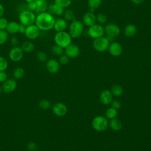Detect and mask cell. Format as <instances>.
Segmentation results:
<instances>
[{"label":"cell","mask_w":151,"mask_h":151,"mask_svg":"<svg viewBox=\"0 0 151 151\" xmlns=\"http://www.w3.org/2000/svg\"><path fill=\"white\" fill-rule=\"evenodd\" d=\"M55 18L48 11L37 14L35 24L41 31H48L53 29Z\"/></svg>","instance_id":"1"},{"label":"cell","mask_w":151,"mask_h":151,"mask_svg":"<svg viewBox=\"0 0 151 151\" xmlns=\"http://www.w3.org/2000/svg\"><path fill=\"white\" fill-rule=\"evenodd\" d=\"M36 14L28 9H24L21 11L18 15V20L19 24L24 25L25 26H28L35 24Z\"/></svg>","instance_id":"2"},{"label":"cell","mask_w":151,"mask_h":151,"mask_svg":"<svg viewBox=\"0 0 151 151\" xmlns=\"http://www.w3.org/2000/svg\"><path fill=\"white\" fill-rule=\"evenodd\" d=\"M47 0H35V1L27 4V9L34 12L35 14H38L47 11L48 6Z\"/></svg>","instance_id":"3"},{"label":"cell","mask_w":151,"mask_h":151,"mask_svg":"<svg viewBox=\"0 0 151 151\" xmlns=\"http://www.w3.org/2000/svg\"><path fill=\"white\" fill-rule=\"evenodd\" d=\"M54 40L55 44L63 48H65L71 44L72 38L69 33L64 31L57 32L54 35Z\"/></svg>","instance_id":"4"},{"label":"cell","mask_w":151,"mask_h":151,"mask_svg":"<svg viewBox=\"0 0 151 151\" xmlns=\"http://www.w3.org/2000/svg\"><path fill=\"white\" fill-rule=\"evenodd\" d=\"M84 25L82 22L73 20L69 26V34L72 38H77L80 37L83 32Z\"/></svg>","instance_id":"5"},{"label":"cell","mask_w":151,"mask_h":151,"mask_svg":"<svg viewBox=\"0 0 151 151\" xmlns=\"http://www.w3.org/2000/svg\"><path fill=\"white\" fill-rule=\"evenodd\" d=\"M93 127L98 132L104 131L108 127V121L106 117L101 116H97L92 120Z\"/></svg>","instance_id":"6"},{"label":"cell","mask_w":151,"mask_h":151,"mask_svg":"<svg viewBox=\"0 0 151 151\" xmlns=\"http://www.w3.org/2000/svg\"><path fill=\"white\" fill-rule=\"evenodd\" d=\"M110 42L106 37H101L94 39L93 46L94 48L99 52H104L106 51L109 46Z\"/></svg>","instance_id":"7"},{"label":"cell","mask_w":151,"mask_h":151,"mask_svg":"<svg viewBox=\"0 0 151 151\" xmlns=\"http://www.w3.org/2000/svg\"><path fill=\"white\" fill-rule=\"evenodd\" d=\"M24 52L19 46L12 47L9 51L8 57L13 62L20 61L24 57Z\"/></svg>","instance_id":"8"},{"label":"cell","mask_w":151,"mask_h":151,"mask_svg":"<svg viewBox=\"0 0 151 151\" xmlns=\"http://www.w3.org/2000/svg\"><path fill=\"white\" fill-rule=\"evenodd\" d=\"M40 29L35 24H32L27 26L26 30L25 32V36L28 40H35L37 39L40 35Z\"/></svg>","instance_id":"9"},{"label":"cell","mask_w":151,"mask_h":151,"mask_svg":"<svg viewBox=\"0 0 151 151\" xmlns=\"http://www.w3.org/2000/svg\"><path fill=\"white\" fill-rule=\"evenodd\" d=\"M87 33L89 37L93 39H96L103 36L104 29L101 25L95 24L89 27Z\"/></svg>","instance_id":"10"},{"label":"cell","mask_w":151,"mask_h":151,"mask_svg":"<svg viewBox=\"0 0 151 151\" xmlns=\"http://www.w3.org/2000/svg\"><path fill=\"white\" fill-rule=\"evenodd\" d=\"M17 86V83L14 78H8L1 86L2 91L5 93L9 94L15 91Z\"/></svg>","instance_id":"11"},{"label":"cell","mask_w":151,"mask_h":151,"mask_svg":"<svg viewBox=\"0 0 151 151\" xmlns=\"http://www.w3.org/2000/svg\"><path fill=\"white\" fill-rule=\"evenodd\" d=\"M104 32L107 34V36L114 38L118 36L120 33V29L118 25L113 23H110L107 24L104 28Z\"/></svg>","instance_id":"12"},{"label":"cell","mask_w":151,"mask_h":151,"mask_svg":"<svg viewBox=\"0 0 151 151\" xmlns=\"http://www.w3.org/2000/svg\"><path fill=\"white\" fill-rule=\"evenodd\" d=\"M52 110L55 115L61 117L67 113V108L64 103H57L52 106Z\"/></svg>","instance_id":"13"},{"label":"cell","mask_w":151,"mask_h":151,"mask_svg":"<svg viewBox=\"0 0 151 151\" xmlns=\"http://www.w3.org/2000/svg\"><path fill=\"white\" fill-rule=\"evenodd\" d=\"M46 68L50 73L56 74L60 70V63L55 59H50L46 62Z\"/></svg>","instance_id":"14"},{"label":"cell","mask_w":151,"mask_h":151,"mask_svg":"<svg viewBox=\"0 0 151 151\" xmlns=\"http://www.w3.org/2000/svg\"><path fill=\"white\" fill-rule=\"evenodd\" d=\"M64 52L69 58H76L80 54V48L77 45L71 44L65 48Z\"/></svg>","instance_id":"15"},{"label":"cell","mask_w":151,"mask_h":151,"mask_svg":"<svg viewBox=\"0 0 151 151\" xmlns=\"http://www.w3.org/2000/svg\"><path fill=\"white\" fill-rule=\"evenodd\" d=\"M108 50L109 53L114 57H118L120 55L123 51L122 45L117 42H113L109 44Z\"/></svg>","instance_id":"16"},{"label":"cell","mask_w":151,"mask_h":151,"mask_svg":"<svg viewBox=\"0 0 151 151\" xmlns=\"http://www.w3.org/2000/svg\"><path fill=\"white\" fill-rule=\"evenodd\" d=\"M67 27V22L64 18H58L55 19L53 29L56 32L64 31L66 29Z\"/></svg>","instance_id":"17"},{"label":"cell","mask_w":151,"mask_h":151,"mask_svg":"<svg viewBox=\"0 0 151 151\" xmlns=\"http://www.w3.org/2000/svg\"><path fill=\"white\" fill-rule=\"evenodd\" d=\"M84 24L88 27H90L96 22V16L92 12H86L83 17Z\"/></svg>","instance_id":"18"},{"label":"cell","mask_w":151,"mask_h":151,"mask_svg":"<svg viewBox=\"0 0 151 151\" xmlns=\"http://www.w3.org/2000/svg\"><path fill=\"white\" fill-rule=\"evenodd\" d=\"M19 27V23L14 21H9L5 30L9 34V35H15L18 33Z\"/></svg>","instance_id":"19"},{"label":"cell","mask_w":151,"mask_h":151,"mask_svg":"<svg viewBox=\"0 0 151 151\" xmlns=\"http://www.w3.org/2000/svg\"><path fill=\"white\" fill-rule=\"evenodd\" d=\"M63 8L59 6L58 5H56L55 4H51L48 5L47 11L52 14V15H57V16H60L63 14L64 10Z\"/></svg>","instance_id":"20"},{"label":"cell","mask_w":151,"mask_h":151,"mask_svg":"<svg viewBox=\"0 0 151 151\" xmlns=\"http://www.w3.org/2000/svg\"><path fill=\"white\" fill-rule=\"evenodd\" d=\"M113 99L112 94L110 90H103L100 95V100L101 102L104 104H110Z\"/></svg>","instance_id":"21"},{"label":"cell","mask_w":151,"mask_h":151,"mask_svg":"<svg viewBox=\"0 0 151 151\" xmlns=\"http://www.w3.org/2000/svg\"><path fill=\"white\" fill-rule=\"evenodd\" d=\"M24 52L31 53L34 51L35 49V45L31 40H27L24 41L21 46Z\"/></svg>","instance_id":"22"},{"label":"cell","mask_w":151,"mask_h":151,"mask_svg":"<svg viewBox=\"0 0 151 151\" xmlns=\"http://www.w3.org/2000/svg\"><path fill=\"white\" fill-rule=\"evenodd\" d=\"M137 32L136 27L132 24L127 25L124 29V34L127 37H133Z\"/></svg>","instance_id":"23"},{"label":"cell","mask_w":151,"mask_h":151,"mask_svg":"<svg viewBox=\"0 0 151 151\" xmlns=\"http://www.w3.org/2000/svg\"><path fill=\"white\" fill-rule=\"evenodd\" d=\"M109 126L110 128L114 131H119L122 127V122L116 118H114L110 120L109 122Z\"/></svg>","instance_id":"24"},{"label":"cell","mask_w":151,"mask_h":151,"mask_svg":"<svg viewBox=\"0 0 151 151\" xmlns=\"http://www.w3.org/2000/svg\"><path fill=\"white\" fill-rule=\"evenodd\" d=\"M101 4V0H88L87 5L90 12H94Z\"/></svg>","instance_id":"25"},{"label":"cell","mask_w":151,"mask_h":151,"mask_svg":"<svg viewBox=\"0 0 151 151\" xmlns=\"http://www.w3.org/2000/svg\"><path fill=\"white\" fill-rule=\"evenodd\" d=\"M25 74V71L23 68L22 67H17L14 71H13V77L14 79H21L22 78Z\"/></svg>","instance_id":"26"},{"label":"cell","mask_w":151,"mask_h":151,"mask_svg":"<svg viewBox=\"0 0 151 151\" xmlns=\"http://www.w3.org/2000/svg\"><path fill=\"white\" fill-rule=\"evenodd\" d=\"M63 17L64 19L66 21H73L74 20V14L72 10L67 9L65 11H64L63 12Z\"/></svg>","instance_id":"27"},{"label":"cell","mask_w":151,"mask_h":151,"mask_svg":"<svg viewBox=\"0 0 151 151\" xmlns=\"http://www.w3.org/2000/svg\"><path fill=\"white\" fill-rule=\"evenodd\" d=\"M54 3L63 9H65L70 6L71 0H54Z\"/></svg>","instance_id":"28"},{"label":"cell","mask_w":151,"mask_h":151,"mask_svg":"<svg viewBox=\"0 0 151 151\" xmlns=\"http://www.w3.org/2000/svg\"><path fill=\"white\" fill-rule=\"evenodd\" d=\"M111 93L114 96H120L123 93V88L119 85H114L111 88Z\"/></svg>","instance_id":"29"},{"label":"cell","mask_w":151,"mask_h":151,"mask_svg":"<svg viewBox=\"0 0 151 151\" xmlns=\"http://www.w3.org/2000/svg\"><path fill=\"white\" fill-rule=\"evenodd\" d=\"M64 51V48L57 44L53 45L51 47V52L55 55L60 56L63 54Z\"/></svg>","instance_id":"30"},{"label":"cell","mask_w":151,"mask_h":151,"mask_svg":"<svg viewBox=\"0 0 151 151\" xmlns=\"http://www.w3.org/2000/svg\"><path fill=\"white\" fill-rule=\"evenodd\" d=\"M9 39V34L6 30L0 29V45L5 44Z\"/></svg>","instance_id":"31"},{"label":"cell","mask_w":151,"mask_h":151,"mask_svg":"<svg viewBox=\"0 0 151 151\" xmlns=\"http://www.w3.org/2000/svg\"><path fill=\"white\" fill-rule=\"evenodd\" d=\"M36 58L38 61L41 63H44L47 61L48 57L45 52L40 51L36 54Z\"/></svg>","instance_id":"32"},{"label":"cell","mask_w":151,"mask_h":151,"mask_svg":"<svg viewBox=\"0 0 151 151\" xmlns=\"http://www.w3.org/2000/svg\"><path fill=\"white\" fill-rule=\"evenodd\" d=\"M117 114V111L116 110V109L113 108V107H110L109 108L106 112V116L108 119H112L114 118H116V116Z\"/></svg>","instance_id":"33"},{"label":"cell","mask_w":151,"mask_h":151,"mask_svg":"<svg viewBox=\"0 0 151 151\" xmlns=\"http://www.w3.org/2000/svg\"><path fill=\"white\" fill-rule=\"evenodd\" d=\"M8 67L7 60L2 56H0V71H5Z\"/></svg>","instance_id":"34"},{"label":"cell","mask_w":151,"mask_h":151,"mask_svg":"<svg viewBox=\"0 0 151 151\" xmlns=\"http://www.w3.org/2000/svg\"><path fill=\"white\" fill-rule=\"evenodd\" d=\"M38 106H39L40 108L42 109V110H47V109L50 108L51 103L50 102L49 100H46V99H44V100H42L40 101Z\"/></svg>","instance_id":"35"},{"label":"cell","mask_w":151,"mask_h":151,"mask_svg":"<svg viewBox=\"0 0 151 151\" xmlns=\"http://www.w3.org/2000/svg\"><path fill=\"white\" fill-rule=\"evenodd\" d=\"M96 21H97L99 24H104L107 21V16L103 13H99L96 16Z\"/></svg>","instance_id":"36"},{"label":"cell","mask_w":151,"mask_h":151,"mask_svg":"<svg viewBox=\"0 0 151 151\" xmlns=\"http://www.w3.org/2000/svg\"><path fill=\"white\" fill-rule=\"evenodd\" d=\"M8 21L7 19L4 17L0 18V29L5 30L6 26L8 23Z\"/></svg>","instance_id":"37"},{"label":"cell","mask_w":151,"mask_h":151,"mask_svg":"<svg viewBox=\"0 0 151 151\" xmlns=\"http://www.w3.org/2000/svg\"><path fill=\"white\" fill-rule=\"evenodd\" d=\"M68 61H69V57L65 54V55L63 54L60 56L59 60H58V63H60V64L65 65L68 63Z\"/></svg>","instance_id":"38"},{"label":"cell","mask_w":151,"mask_h":151,"mask_svg":"<svg viewBox=\"0 0 151 151\" xmlns=\"http://www.w3.org/2000/svg\"><path fill=\"white\" fill-rule=\"evenodd\" d=\"M27 149L29 151H37L38 149V146L34 142H30L27 144Z\"/></svg>","instance_id":"39"},{"label":"cell","mask_w":151,"mask_h":151,"mask_svg":"<svg viewBox=\"0 0 151 151\" xmlns=\"http://www.w3.org/2000/svg\"><path fill=\"white\" fill-rule=\"evenodd\" d=\"M8 79V74L5 71H0V83H3Z\"/></svg>","instance_id":"40"},{"label":"cell","mask_w":151,"mask_h":151,"mask_svg":"<svg viewBox=\"0 0 151 151\" xmlns=\"http://www.w3.org/2000/svg\"><path fill=\"white\" fill-rule=\"evenodd\" d=\"M10 43L13 46H18L19 44V40L16 36H12L10 39Z\"/></svg>","instance_id":"41"},{"label":"cell","mask_w":151,"mask_h":151,"mask_svg":"<svg viewBox=\"0 0 151 151\" xmlns=\"http://www.w3.org/2000/svg\"><path fill=\"white\" fill-rule=\"evenodd\" d=\"M111 107L115 109H119L121 107V103L118 100H113L110 103Z\"/></svg>","instance_id":"42"},{"label":"cell","mask_w":151,"mask_h":151,"mask_svg":"<svg viewBox=\"0 0 151 151\" xmlns=\"http://www.w3.org/2000/svg\"><path fill=\"white\" fill-rule=\"evenodd\" d=\"M26 27H27V26L19 24L18 33H19L20 34H24L25 32V30H26Z\"/></svg>","instance_id":"43"},{"label":"cell","mask_w":151,"mask_h":151,"mask_svg":"<svg viewBox=\"0 0 151 151\" xmlns=\"http://www.w3.org/2000/svg\"><path fill=\"white\" fill-rule=\"evenodd\" d=\"M5 13V8L4 5L0 2V18L4 16Z\"/></svg>","instance_id":"44"},{"label":"cell","mask_w":151,"mask_h":151,"mask_svg":"<svg viewBox=\"0 0 151 151\" xmlns=\"http://www.w3.org/2000/svg\"><path fill=\"white\" fill-rule=\"evenodd\" d=\"M132 2L134 4H136V5H138V4H142L143 2H144L145 0H131Z\"/></svg>","instance_id":"45"},{"label":"cell","mask_w":151,"mask_h":151,"mask_svg":"<svg viewBox=\"0 0 151 151\" xmlns=\"http://www.w3.org/2000/svg\"><path fill=\"white\" fill-rule=\"evenodd\" d=\"M35 0H25V1L27 2V4L28 3H30V2H32L34 1H35Z\"/></svg>","instance_id":"46"},{"label":"cell","mask_w":151,"mask_h":151,"mask_svg":"<svg viewBox=\"0 0 151 151\" xmlns=\"http://www.w3.org/2000/svg\"><path fill=\"white\" fill-rule=\"evenodd\" d=\"M2 91V87L1 86H0V94L1 93V92Z\"/></svg>","instance_id":"47"},{"label":"cell","mask_w":151,"mask_h":151,"mask_svg":"<svg viewBox=\"0 0 151 151\" xmlns=\"http://www.w3.org/2000/svg\"><path fill=\"white\" fill-rule=\"evenodd\" d=\"M75 1H80V0H75Z\"/></svg>","instance_id":"48"}]
</instances>
